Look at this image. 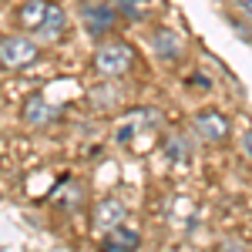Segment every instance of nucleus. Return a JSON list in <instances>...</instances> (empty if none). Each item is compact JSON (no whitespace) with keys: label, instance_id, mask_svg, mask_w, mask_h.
Returning <instances> with one entry per match:
<instances>
[{"label":"nucleus","instance_id":"nucleus-1","mask_svg":"<svg viewBox=\"0 0 252 252\" xmlns=\"http://www.w3.org/2000/svg\"><path fill=\"white\" fill-rule=\"evenodd\" d=\"M40 61V47L31 37L3 34L0 37V67L3 71H27Z\"/></svg>","mask_w":252,"mask_h":252},{"label":"nucleus","instance_id":"nucleus-2","mask_svg":"<svg viewBox=\"0 0 252 252\" xmlns=\"http://www.w3.org/2000/svg\"><path fill=\"white\" fill-rule=\"evenodd\" d=\"M91 61H94L97 74H104V78H121V74H128V71L135 67V51H131V44H125V40H111V44H101Z\"/></svg>","mask_w":252,"mask_h":252},{"label":"nucleus","instance_id":"nucleus-3","mask_svg":"<svg viewBox=\"0 0 252 252\" xmlns=\"http://www.w3.org/2000/svg\"><path fill=\"white\" fill-rule=\"evenodd\" d=\"M192 128L198 131L202 141H209V145H219V141H225L229 138V118L222 115V111H198L192 118Z\"/></svg>","mask_w":252,"mask_h":252},{"label":"nucleus","instance_id":"nucleus-4","mask_svg":"<svg viewBox=\"0 0 252 252\" xmlns=\"http://www.w3.org/2000/svg\"><path fill=\"white\" fill-rule=\"evenodd\" d=\"M51 7H54V0H27V3H20L17 10H14V20H17V27L37 34L40 24L47 20V14H51Z\"/></svg>","mask_w":252,"mask_h":252},{"label":"nucleus","instance_id":"nucleus-5","mask_svg":"<svg viewBox=\"0 0 252 252\" xmlns=\"http://www.w3.org/2000/svg\"><path fill=\"white\" fill-rule=\"evenodd\" d=\"M125 219H128V209H125V202L115 198V195L101 198L94 205V225L101 232H108V229H115V225H125Z\"/></svg>","mask_w":252,"mask_h":252},{"label":"nucleus","instance_id":"nucleus-6","mask_svg":"<svg viewBox=\"0 0 252 252\" xmlns=\"http://www.w3.org/2000/svg\"><path fill=\"white\" fill-rule=\"evenodd\" d=\"M81 17H84V31H88L91 37H104V34H111V27H115V10H111L108 3H88Z\"/></svg>","mask_w":252,"mask_h":252},{"label":"nucleus","instance_id":"nucleus-7","mask_svg":"<svg viewBox=\"0 0 252 252\" xmlns=\"http://www.w3.org/2000/svg\"><path fill=\"white\" fill-rule=\"evenodd\" d=\"M67 34V17H64V7H51V14H47V20L40 24V31H37V37L40 40H61Z\"/></svg>","mask_w":252,"mask_h":252},{"label":"nucleus","instance_id":"nucleus-8","mask_svg":"<svg viewBox=\"0 0 252 252\" xmlns=\"http://www.w3.org/2000/svg\"><path fill=\"white\" fill-rule=\"evenodd\" d=\"M54 118H58V111H54L44 97H31V101L24 104V121H27V125H37L40 128V125H51Z\"/></svg>","mask_w":252,"mask_h":252},{"label":"nucleus","instance_id":"nucleus-9","mask_svg":"<svg viewBox=\"0 0 252 252\" xmlns=\"http://www.w3.org/2000/svg\"><path fill=\"white\" fill-rule=\"evenodd\" d=\"M141 246V235L135 229H125V225H115L104 232V249H138Z\"/></svg>","mask_w":252,"mask_h":252},{"label":"nucleus","instance_id":"nucleus-10","mask_svg":"<svg viewBox=\"0 0 252 252\" xmlns=\"http://www.w3.org/2000/svg\"><path fill=\"white\" fill-rule=\"evenodd\" d=\"M152 40H155V51H158V58H161V61H175V58H178V51H182V47H178V37H175V31H168V27H158Z\"/></svg>","mask_w":252,"mask_h":252},{"label":"nucleus","instance_id":"nucleus-11","mask_svg":"<svg viewBox=\"0 0 252 252\" xmlns=\"http://www.w3.org/2000/svg\"><path fill=\"white\" fill-rule=\"evenodd\" d=\"M115 7H118V14H125V17H131V20L148 17V3L145 0H115Z\"/></svg>","mask_w":252,"mask_h":252},{"label":"nucleus","instance_id":"nucleus-12","mask_svg":"<svg viewBox=\"0 0 252 252\" xmlns=\"http://www.w3.org/2000/svg\"><path fill=\"white\" fill-rule=\"evenodd\" d=\"M235 7H239V10H242V14L252 20V0H235Z\"/></svg>","mask_w":252,"mask_h":252},{"label":"nucleus","instance_id":"nucleus-13","mask_svg":"<svg viewBox=\"0 0 252 252\" xmlns=\"http://www.w3.org/2000/svg\"><path fill=\"white\" fill-rule=\"evenodd\" d=\"M246 152H249V158H252V131L246 135Z\"/></svg>","mask_w":252,"mask_h":252}]
</instances>
